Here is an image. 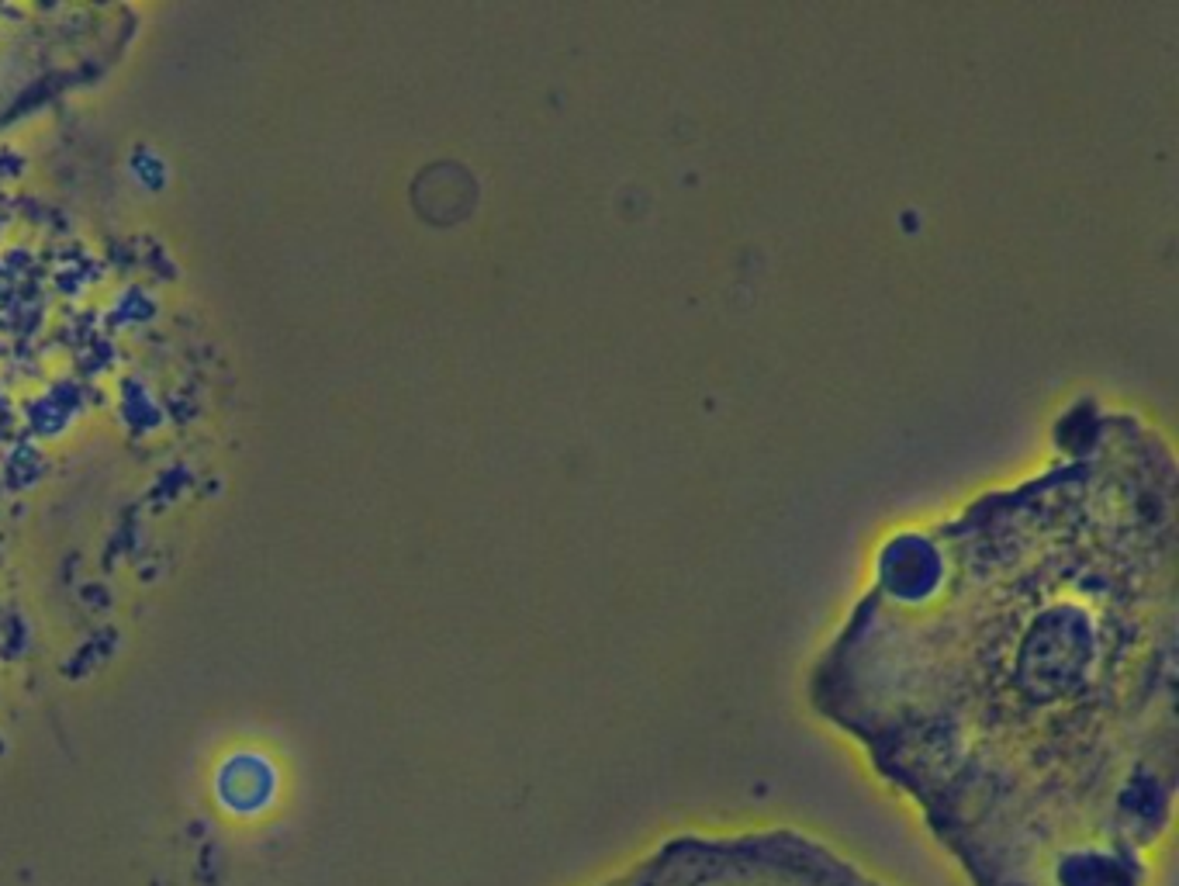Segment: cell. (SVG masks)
Masks as SVG:
<instances>
[{
  "label": "cell",
  "instance_id": "obj_1",
  "mask_svg": "<svg viewBox=\"0 0 1179 886\" xmlns=\"http://www.w3.org/2000/svg\"><path fill=\"white\" fill-rule=\"evenodd\" d=\"M595 886H892L799 827L681 831Z\"/></svg>",
  "mask_w": 1179,
  "mask_h": 886
}]
</instances>
